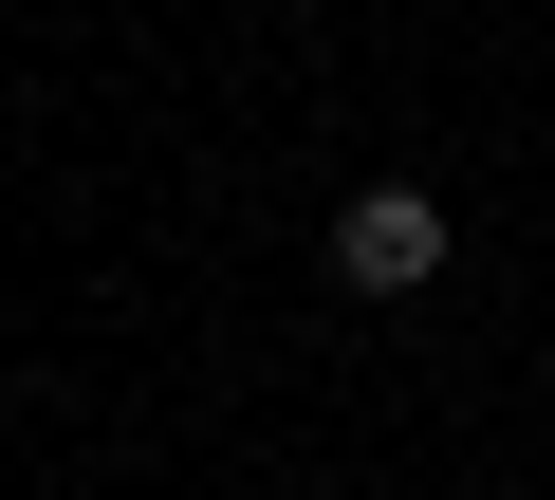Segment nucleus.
Here are the masks:
<instances>
[{"label":"nucleus","instance_id":"obj_1","mask_svg":"<svg viewBox=\"0 0 555 500\" xmlns=\"http://www.w3.org/2000/svg\"><path fill=\"white\" fill-rule=\"evenodd\" d=\"M334 279L352 297H426L444 279V185H352L334 204Z\"/></svg>","mask_w":555,"mask_h":500}]
</instances>
